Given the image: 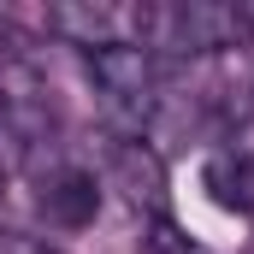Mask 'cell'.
<instances>
[{
	"label": "cell",
	"instance_id": "6da1fadb",
	"mask_svg": "<svg viewBox=\"0 0 254 254\" xmlns=\"http://www.w3.org/2000/svg\"><path fill=\"white\" fill-rule=\"evenodd\" d=\"M89 77H95V95L107 107V119H119L125 130H142L154 101H160V71L154 54L136 48V42H107L89 54Z\"/></svg>",
	"mask_w": 254,
	"mask_h": 254
},
{
	"label": "cell",
	"instance_id": "7a4b0ae2",
	"mask_svg": "<svg viewBox=\"0 0 254 254\" xmlns=\"http://www.w3.org/2000/svg\"><path fill=\"white\" fill-rule=\"evenodd\" d=\"M48 30L95 54L107 42H125V12L119 6H95V0H60V6H48Z\"/></svg>",
	"mask_w": 254,
	"mask_h": 254
},
{
	"label": "cell",
	"instance_id": "3957f363",
	"mask_svg": "<svg viewBox=\"0 0 254 254\" xmlns=\"http://www.w3.org/2000/svg\"><path fill=\"white\" fill-rule=\"evenodd\" d=\"M42 213H48V225H60V231H83V225H95V213H101V184H95L89 172H60V178L42 190Z\"/></svg>",
	"mask_w": 254,
	"mask_h": 254
},
{
	"label": "cell",
	"instance_id": "277c9868",
	"mask_svg": "<svg viewBox=\"0 0 254 254\" xmlns=\"http://www.w3.org/2000/svg\"><path fill=\"white\" fill-rule=\"evenodd\" d=\"M113 178L125 184L130 201H148V207L160 213V201H166V166H160V154H154L148 142L125 136V142L113 148Z\"/></svg>",
	"mask_w": 254,
	"mask_h": 254
},
{
	"label": "cell",
	"instance_id": "5b68a950",
	"mask_svg": "<svg viewBox=\"0 0 254 254\" xmlns=\"http://www.w3.org/2000/svg\"><path fill=\"white\" fill-rule=\"evenodd\" d=\"M207 195L225 207V213H249L254 219V154L249 148H231V154H213L207 172H201Z\"/></svg>",
	"mask_w": 254,
	"mask_h": 254
},
{
	"label": "cell",
	"instance_id": "8992f818",
	"mask_svg": "<svg viewBox=\"0 0 254 254\" xmlns=\"http://www.w3.org/2000/svg\"><path fill=\"white\" fill-rule=\"evenodd\" d=\"M136 254H201V249H195V243L178 231V225H172V219H166V213H154V219L142 225V243H136Z\"/></svg>",
	"mask_w": 254,
	"mask_h": 254
},
{
	"label": "cell",
	"instance_id": "52a82bcc",
	"mask_svg": "<svg viewBox=\"0 0 254 254\" xmlns=\"http://www.w3.org/2000/svg\"><path fill=\"white\" fill-rule=\"evenodd\" d=\"M0 254H60V249H48V243H36V237H6Z\"/></svg>",
	"mask_w": 254,
	"mask_h": 254
},
{
	"label": "cell",
	"instance_id": "ba28073f",
	"mask_svg": "<svg viewBox=\"0 0 254 254\" xmlns=\"http://www.w3.org/2000/svg\"><path fill=\"white\" fill-rule=\"evenodd\" d=\"M231 12H237V30H243V36H254V0H243V6H231Z\"/></svg>",
	"mask_w": 254,
	"mask_h": 254
},
{
	"label": "cell",
	"instance_id": "9c48e42d",
	"mask_svg": "<svg viewBox=\"0 0 254 254\" xmlns=\"http://www.w3.org/2000/svg\"><path fill=\"white\" fill-rule=\"evenodd\" d=\"M0 36H6V12H0Z\"/></svg>",
	"mask_w": 254,
	"mask_h": 254
}]
</instances>
